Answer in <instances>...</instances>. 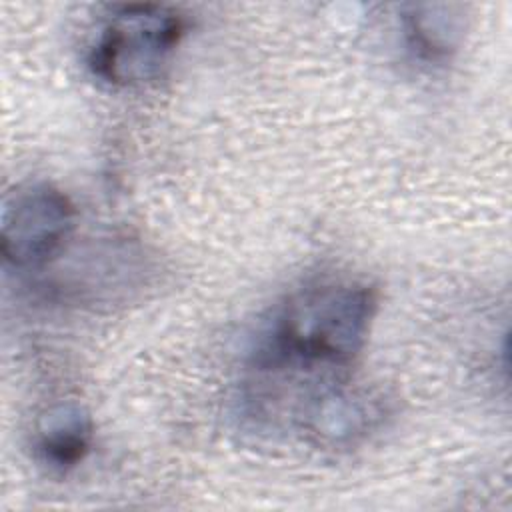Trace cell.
Here are the masks:
<instances>
[{"label": "cell", "mask_w": 512, "mask_h": 512, "mask_svg": "<svg viewBox=\"0 0 512 512\" xmlns=\"http://www.w3.org/2000/svg\"><path fill=\"white\" fill-rule=\"evenodd\" d=\"M376 310L378 292L360 280L312 282L286 296L258 324L246 350L248 392L268 386L274 392L250 406H266L288 388L294 418L310 430L344 392Z\"/></svg>", "instance_id": "cell-1"}, {"label": "cell", "mask_w": 512, "mask_h": 512, "mask_svg": "<svg viewBox=\"0 0 512 512\" xmlns=\"http://www.w3.org/2000/svg\"><path fill=\"white\" fill-rule=\"evenodd\" d=\"M186 34V20L158 4L112 8L88 44L90 74L110 88H142L162 76Z\"/></svg>", "instance_id": "cell-2"}, {"label": "cell", "mask_w": 512, "mask_h": 512, "mask_svg": "<svg viewBox=\"0 0 512 512\" xmlns=\"http://www.w3.org/2000/svg\"><path fill=\"white\" fill-rule=\"evenodd\" d=\"M76 224V208L56 186L34 182L6 196L0 216V250L16 270H40L62 252Z\"/></svg>", "instance_id": "cell-3"}, {"label": "cell", "mask_w": 512, "mask_h": 512, "mask_svg": "<svg viewBox=\"0 0 512 512\" xmlns=\"http://www.w3.org/2000/svg\"><path fill=\"white\" fill-rule=\"evenodd\" d=\"M92 442V416L76 402L48 408L32 432L34 458L52 472H68L78 466L92 450Z\"/></svg>", "instance_id": "cell-4"}, {"label": "cell", "mask_w": 512, "mask_h": 512, "mask_svg": "<svg viewBox=\"0 0 512 512\" xmlns=\"http://www.w3.org/2000/svg\"><path fill=\"white\" fill-rule=\"evenodd\" d=\"M402 34L410 50L426 62H444L464 38V16L450 4H414L402 16Z\"/></svg>", "instance_id": "cell-5"}]
</instances>
